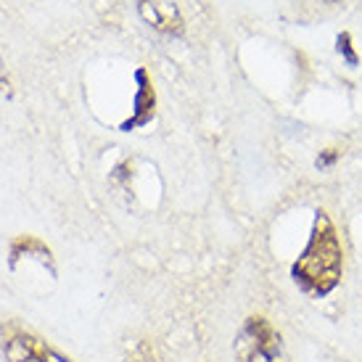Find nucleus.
I'll use <instances>...</instances> for the list:
<instances>
[{
    "label": "nucleus",
    "instance_id": "1",
    "mask_svg": "<svg viewBox=\"0 0 362 362\" xmlns=\"http://www.w3.org/2000/svg\"><path fill=\"white\" fill-rule=\"evenodd\" d=\"M344 272V249L339 233L325 211L315 214L312 235L302 257L293 262L291 278L307 296H328L339 286Z\"/></svg>",
    "mask_w": 362,
    "mask_h": 362
},
{
    "label": "nucleus",
    "instance_id": "2",
    "mask_svg": "<svg viewBox=\"0 0 362 362\" xmlns=\"http://www.w3.org/2000/svg\"><path fill=\"white\" fill-rule=\"evenodd\" d=\"M233 352L238 362H291L281 331L262 315H252L243 320Z\"/></svg>",
    "mask_w": 362,
    "mask_h": 362
},
{
    "label": "nucleus",
    "instance_id": "3",
    "mask_svg": "<svg viewBox=\"0 0 362 362\" xmlns=\"http://www.w3.org/2000/svg\"><path fill=\"white\" fill-rule=\"evenodd\" d=\"M0 354L6 362H71L42 336L16 320L0 325Z\"/></svg>",
    "mask_w": 362,
    "mask_h": 362
},
{
    "label": "nucleus",
    "instance_id": "4",
    "mask_svg": "<svg viewBox=\"0 0 362 362\" xmlns=\"http://www.w3.org/2000/svg\"><path fill=\"white\" fill-rule=\"evenodd\" d=\"M138 11L146 24H151L156 32L164 35H180L182 16L175 0H138Z\"/></svg>",
    "mask_w": 362,
    "mask_h": 362
},
{
    "label": "nucleus",
    "instance_id": "5",
    "mask_svg": "<svg viewBox=\"0 0 362 362\" xmlns=\"http://www.w3.org/2000/svg\"><path fill=\"white\" fill-rule=\"evenodd\" d=\"M21 257H27V259H37L42 267H48L51 275H56V264H53V252L51 246L37 238V235H16L8 246V264L11 267H16L19 264Z\"/></svg>",
    "mask_w": 362,
    "mask_h": 362
},
{
    "label": "nucleus",
    "instance_id": "6",
    "mask_svg": "<svg viewBox=\"0 0 362 362\" xmlns=\"http://www.w3.org/2000/svg\"><path fill=\"white\" fill-rule=\"evenodd\" d=\"M135 77H138V82H141V90H138V95H135V117L122 124V130H127V132L135 130V127L148 124V122L153 119V103H156V98H153L151 80H148L146 69H138V74H135Z\"/></svg>",
    "mask_w": 362,
    "mask_h": 362
},
{
    "label": "nucleus",
    "instance_id": "7",
    "mask_svg": "<svg viewBox=\"0 0 362 362\" xmlns=\"http://www.w3.org/2000/svg\"><path fill=\"white\" fill-rule=\"evenodd\" d=\"M339 53H344V59H346V64H349V66H357V53L352 51V37H349V32H341V35H339Z\"/></svg>",
    "mask_w": 362,
    "mask_h": 362
},
{
    "label": "nucleus",
    "instance_id": "8",
    "mask_svg": "<svg viewBox=\"0 0 362 362\" xmlns=\"http://www.w3.org/2000/svg\"><path fill=\"white\" fill-rule=\"evenodd\" d=\"M336 159H339V151H336V148L322 151L320 156H317V170H328V167H333V164H336Z\"/></svg>",
    "mask_w": 362,
    "mask_h": 362
},
{
    "label": "nucleus",
    "instance_id": "9",
    "mask_svg": "<svg viewBox=\"0 0 362 362\" xmlns=\"http://www.w3.org/2000/svg\"><path fill=\"white\" fill-rule=\"evenodd\" d=\"M0 93L11 95V77H8V66H6L3 56H0Z\"/></svg>",
    "mask_w": 362,
    "mask_h": 362
}]
</instances>
